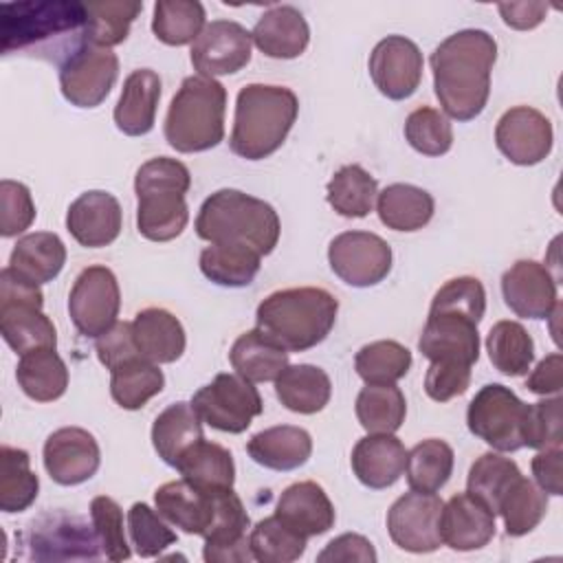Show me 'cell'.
<instances>
[{
  "label": "cell",
  "mask_w": 563,
  "mask_h": 563,
  "mask_svg": "<svg viewBox=\"0 0 563 563\" xmlns=\"http://www.w3.org/2000/svg\"><path fill=\"white\" fill-rule=\"evenodd\" d=\"M356 418L367 433H396L407 416V400L400 387L367 385L356 396Z\"/></svg>",
  "instance_id": "obj_43"
},
{
  "label": "cell",
  "mask_w": 563,
  "mask_h": 563,
  "mask_svg": "<svg viewBox=\"0 0 563 563\" xmlns=\"http://www.w3.org/2000/svg\"><path fill=\"white\" fill-rule=\"evenodd\" d=\"M200 271L218 286H249L262 266V255L242 244H209L200 253Z\"/></svg>",
  "instance_id": "obj_38"
},
{
  "label": "cell",
  "mask_w": 563,
  "mask_h": 563,
  "mask_svg": "<svg viewBox=\"0 0 563 563\" xmlns=\"http://www.w3.org/2000/svg\"><path fill=\"white\" fill-rule=\"evenodd\" d=\"M497 150L515 165H537L552 152L554 132L550 119L530 106L506 110L495 125Z\"/></svg>",
  "instance_id": "obj_16"
},
{
  "label": "cell",
  "mask_w": 563,
  "mask_h": 563,
  "mask_svg": "<svg viewBox=\"0 0 563 563\" xmlns=\"http://www.w3.org/2000/svg\"><path fill=\"white\" fill-rule=\"evenodd\" d=\"M40 490V479L31 471V457L24 449L2 444L0 449V510H26Z\"/></svg>",
  "instance_id": "obj_44"
},
{
  "label": "cell",
  "mask_w": 563,
  "mask_h": 563,
  "mask_svg": "<svg viewBox=\"0 0 563 563\" xmlns=\"http://www.w3.org/2000/svg\"><path fill=\"white\" fill-rule=\"evenodd\" d=\"M497 9L510 29L530 31L545 20L550 7L545 2L534 0V2H499Z\"/></svg>",
  "instance_id": "obj_63"
},
{
  "label": "cell",
  "mask_w": 563,
  "mask_h": 563,
  "mask_svg": "<svg viewBox=\"0 0 563 563\" xmlns=\"http://www.w3.org/2000/svg\"><path fill=\"white\" fill-rule=\"evenodd\" d=\"M229 361L242 378L251 383H266L275 380L288 367V352L260 328H253L233 341Z\"/></svg>",
  "instance_id": "obj_31"
},
{
  "label": "cell",
  "mask_w": 563,
  "mask_h": 563,
  "mask_svg": "<svg viewBox=\"0 0 563 563\" xmlns=\"http://www.w3.org/2000/svg\"><path fill=\"white\" fill-rule=\"evenodd\" d=\"M202 438V420L191 402H172L152 424L154 451L169 466H176L178 460Z\"/></svg>",
  "instance_id": "obj_30"
},
{
  "label": "cell",
  "mask_w": 563,
  "mask_h": 563,
  "mask_svg": "<svg viewBox=\"0 0 563 563\" xmlns=\"http://www.w3.org/2000/svg\"><path fill=\"white\" fill-rule=\"evenodd\" d=\"M44 468L53 482L77 486L90 479L99 464L101 451L95 435L81 427H62L44 442Z\"/></svg>",
  "instance_id": "obj_18"
},
{
  "label": "cell",
  "mask_w": 563,
  "mask_h": 563,
  "mask_svg": "<svg viewBox=\"0 0 563 563\" xmlns=\"http://www.w3.org/2000/svg\"><path fill=\"white\" fill-rule=\"evenodd\" d=\"M453 473V449L440 438H427L407 451L405 475L411 490L438 493Z\"/></svg>",
  "instance_id": "obj_45"
},
{
  "label": "cell",
  "mask_w": 563,
  "mask_h": 563,
  "mask_svg": "<svg viewBox=\"0 0 563 563\" xmlns=\"http://www.w3.org/2000/svg\"><path fill=\"white\" fill-rule=\"evenodd\" d=\"M0 334L20 356L42 347H57L53 321L35 306H0Z\"/></svg>",
  "instance_id": "obj_37"
},
{
  "label": "cell",
  "mask_w": 563,
  "mask_h": 563,
  "mask_svg": "<svg viewBox=\"0 0 563 563\" xmlns=\"http://www.w3.org/2000/svg\"><path fill=\"white\" fill-rule=\"evenodd\" d=\"M561 398H543L528 405L523 424V446L543 451L561 446Z\"/></svg>",
  "instance_id": "obj_55"
},
{
  "label": "cell",
  "mask_w": 563,
  "mask_h": 563,
  "mask_svg": "<svg viewBox=\"0 0 563 563\" xmlns=\"http://www.w3.org/2000/svg\"><path fill=\"white\" fill-rule=\"evenodd\" d=\"M339 312L332 292L317 286L271 292L255 310L257 328L286 352H303L330 334Z\"/></svg>",
  "instance_id": "obj_3"
},
{
  "label": "cell",
  "mask_w": 563,
  "mask_h": 563,
  "mask_svg": "<svg viewBox=\"0 0 563 563\" xmlns=\"http://www.w3.org/2000/svg\"><path fill=\"white\" fill-rule=\"evenodd\" d=\"M376 178L361 165H343L325 187L328 205L343 218H365L376 200Z\"/></svg>",
  "instance_id": "obj_40"
},
{
  "label": "cell",
  "mask_w": 563,
  "mask_h": 563,
  "mask_svg": "<svg viewBox=\"0 0 563 563\" xmlns=\"http://www.w3.org/2000/svg\"><path fill=\"white\" fill-rule=\"evenodd\" d=\"M433 196L409 183L387 185L376 194V211L380 222L394 231H418L433 218Z\"/></svg>",
  "instance_id": "obj_33"
},
{
  "label": "cell",
  "mask_w": 563,
  "mask_h": 563,
  "mask_svg": "<svg viewBox=\"0 0 563 563\" xmlns=\"http://www.w3.org/2000/svg\"><path fill=\"white\" fill-rule=\"evenodd\" d=\"M486 352L497 372L506 376H523L534 361V341L521 323L504 319L490 328Z\"/></svg>",
  "instance_id": "obj_41"
},
{
  "label": "cell",
  "mask_w": 563,
  "mask_h": 563,
  "mask_svg": "<svg viewBox=\"0 0 563 563\" xmlns=\"http://www.w3.org/2000/svg\"><path fill=\"white\" fill-rule=\"evenodd\" d=\"M526 389L539 396H559L563 389V356L559 352H552L541 358L528 376Z\"/></svg>",
  "instance_id": "obj_62"
},
{
  "label": "cell",
  "mask_w": 563,
  "mask_h": 563,
  "mask_svg": "<svg viewBox=\"0 0 563 563\" xmlns=\"http://www.w3.org/2000/svg\"><path fill=\"white\" fill-rule=\"evenodd\" d=\"M227 88L211 77H185L165 117V141L180 154L207 152L224 139Z\"/></svg>",
  "instance_id": "obj_7"
},
{
  "label": "cell",
  "mask_w": 563,
  "mask_h": 563,
  "mask_svg": "<svg viewBox=\"0 0 563 563\" xmlns=\"http://www.w3.org/2000/svg\"><path fill=\"white\" fill-rule=\"evenodd\" d=\"M471 367L457 361H431L424 376V391L435 402L462 396L471 385Z\"/></svg>",
  "instance_id": "obj_57"
},
{
  "label": "cell",
  "mask_w": 563,
  "mask_h": 563,
  "mask_svg": "<svg viewBox=\"0 0 563 563\" xmlns=\"http://www.w3.org/2000/svg\"><path fill=\"white\" fill-rule=\"evenodd\" d=\"M191 407L205 424L224 433H242L264 411L257 387L240 374H218L191 396Z\"/></svg>",
  "instance_id": "obj_10"
},
{
  "label": "cell",
  "mask_w": 563,
  "mask_h": 563,
  "mask_svg": "<svg viewBox=\"0 0 563 563\" xmlns=\"http://www.w3.org/2000/svg\"><path fill=\"white\" fill-rule=\"evenodd\" d=\"M495 59L497 42L482 29H462L433 48V90L446 117L471 121L482 114L490 97Z\"/></svg>",
  "instance_id": "obj_1"
},
{
  "label": "cell",
  "mask_w": 563,
  "mask_h": 563,
  "mask_svg": "<svg viewBox=\"0 0 563 563\" xmlns=\"http://www.w3.org/2000/svg\"><path fill=\"white\" fill-rule=\"evenodd\" d=\"M367 68L380 95L402 101L409 99L422 81V53L409 37L387 35L374 46Z\"/></svg>",
  "instance_id": "obj_15"
},
{
  "label": "cell",
  "mask_w": 563,
  "mask_h": 563,
  "mask_svg": "<svg viewBox=\"0 0 563 563\" xmlns=\"http://www.w3.org/2000/svg\"><path fill=\"white\" fill-rule=\"evenodd\" d=\"M90 521L108 561H128L132 556V548L123 530V510L112 497L99 495L90 501Z\"/></svg>",
  "instance_id": "obj_54"
},
{
  "label": "cell",
  "mask_w": 563,
  "mask_h": 563,
  "mask_svg": "<svg viewBox=\"0 0 563 563\" xmlns=\"http://www.w3.org/2000/svg\"><path fill=\"white\" fill-rule=\"evenodd\" d=\"M249 545L253 559L260 563H292L303 556L308 537L286 526L277 515H271L253 526Z\"/></svg>",
  "instance_id": "obj_49"
},
{
  "label": "cell",
  "mask_w": 563,
  "mask_h": 563,
  "mask_svg": "<svg viewBox=\"0 0 563 563\" xmlns=\"http://www.w3.org/2000/svg\"><path fill=\"white\" fill-rule=\"evenodd\" d=\"M18 543L26 548L22 556L31 561H95L103 554L95 526L62 510L33 519L18 537Z\"/></svg>",
  "instance_id": "obj_8"
},
{
  "label": "cell",
  "mask_w": 563,
  "mask_h": 563,
  "mask_svg": "<svg viewBox=\"0 0 563 563\" xmlns=\"http://www.w3.org/2000/svg\"><path fill=\"white\" fill-rule=\"evenodd\" d=\"M128 532L134 545V552L141 559L161 556L172 543H176V532L169 528L167 519L150 508L143 501H136L128 510Z\"/></svg>",
  "instance_id": "obj_52"
},
{
  "label": "cell",
  "mask_w": 563,
  "mask_h": 563,
  "mask_svg": "<svg viewBox=\"0 0 563 563\" xmlns=\"http://www.w3.org/2000/svg\"><path fill=\"white\" fill-rule=\"evenodd\" d=\"M275 515L303 537H319L334 526V506L317 482H295L277 499Z\"/></svg>",
  "instance_id": "obj_25"
},
{
  "label": "cell",
  "mask_w": 563,
  "mask_h": 563,
  "mask_svg": "<svg viewBox=\"0 0 563 563\" xmlns=\"http://www.w3.org/2000/svg\"><path fill=\"white\" fill-rule=\"evenodd\" d=\"M161 101V77L152 68L132 70L114 106V123L128 136H143L154 128Z\"/></svg>",
  "instance_id": "obj_26"
},
{
  "label": "cell",
  "mask_w": 563,
  "mask_h": 563,
  "mask_svg": "<svg viewBox=\"0 0 563 563\" xmlns=\"http://www.w3.org/2000/svg\"><path fill=\"white\" fill-rule=\"evenodd\" d=\"M253 44L273 59H295L310 42V26L303 13L290 4L268 9L251 31Z\"/></svg>",
  "instance_id": "obj_24"
},
{
  "label": "cell",
  "mask_w": 563,
  "mask_h": 563,
  "mask_svg": "<svg viewBox=\"0 0 563 563\" xmlns=\"http://www.w3.org/2000/svg\"><path fill=\"white\" fill-rule=\"evenodd\" d=\"M88 44L112 48L121 44L136 15L143 11V2H88Z\"/></svg>",
  "instance_id": "obj_50"
},
{
  "label": "cell",
  "mask_w": 563,
  "mask_h": 563,
  "mask_svg": "<svg viewBox=\"0 0 563 563\" xmlns=\"http://www.w3.org/2000/svg\"><path fill=\"white\" fill-rule=\"evenodd\" d=\"M110 394L112 400L128 411L145 407L165 387V376L161 367L143 356H136L110 372Z\"/></svg>",
  "instance_id": "obj_39"
},
{
  "label": "cell",
  "mask_w": 563,
  "mask_h": 563,
  "mask_svg": "<svg viewBox=\"0 0 563 563\" xmlns=\"http://www.w3.org/2000/svg\"><path fill=\"white\" fill-rule=\"evenodd\" d=\"M501 295L506 306L523 319H550L559 306L554 275L534 260H519L501 275Z\"/></svg>",
  "instance_id": "obj_19"
},
{
  "label": "cell",
  "mask_w": 563,
  "mask_h": 563,
  "mask_svg": "<svg viewBox=\"0 0 563 563\" xmlns=\"http://www.w3.org/2000/svg\"><path fill=\"white\" fill-rule=\"evenodd\" d=\"M352 471L367 488L394 486L405 473L407 449L394 433H367L352 449Z\"/></svg>",
  "instance_id": "obj_23"
},
{
  "label": "cell",
  "mask_w": 563,
  "mask_h": 563,
  "mask_svg": "<svg viewBox=\"0 0 563 563\" xmlns=\"http://www.w3.org/2000/svg\"><path fill=\"white\" fill-rule=\"evenodd\" d=\"M407 143L424 156H442L453 145V128L444 112L422 106L416 108L405 121Z\"/></svg>",
  "instance_id": "obj_51"
},
{
  "label": "cell",
  "mask_w": 563,
  "mask_h": 563,
  "mask_svg": "<svg viewBox=\"0 0 563 563\" xmlns=\"http://www.w3.org/2000/svg\"><path fill=\"white\" fill-rule=\"evenodd\" d=\"M251 33L235 20H211L191 44V64L202 77L233 75L251 62Z\"/></svg>",
  "instance_id": "obj_17"
},
{
  "label": "cell",
  "mask_w": 563,
  "mask_h": 563,
  "mask_svg": "<svg viewBox=\"0 0 563 563\" xmlns=\"http://www.w3.org/2000/svg\"><path fill=\"white\" fill-rule=\"evenodd\" d=\"M132 334L139 354L156 365L178 361L187 345L183 323L165 308H145L136 312Z\"/></svg>",
  "instance_id": "obj_28"
},
{
  "label": "cell",
  "mask_w": 563,
  "mask_h": 563,
  "mask_svg": "<svg viewBox=\"0 0 563 563\" xmlns=\"http://www.w3.org/2000/svg\"><path fill=\"white\" fill-rule=\"evenodd\" d=\"M275 394L277 400L295 413H317L321 411L332 396V383L330 376L310 363L288 365L277 378H275Z\"/></svg>",
  "instance_id": "obj_32"
},
{
  "label": "cell",
  "mask_w": 563,
  "mask_h": 563,
  "mask_svg": "<svg viewBox=\"0 0 563 563\" xmlns=\"http://www.w3.org/2000/svg\"><path fill=\"white\" fill-rule=\"evenodd\" d=\"M521 477L519 466L501 453H482L468 468L466 493L497 515L499 501L506 490Z\"/></svg>",
  "instance_id": "obj_42"
},
{
  "label": "cell",
  "mask_w": 563,
  "mask_h": 563,
  "mask_svg": "<svg viewBox=\"0 0 563 563\" xmlns=\"http://www.w3.org/2000/svg\"><path fill=\"white\" fill-rule=\"evenodd\" d=\"M528 405L517 394L499 383L484 385L466 409V424L473 435L501 453H512L523 446V424Z\"/></svg>",
  "instance_id": "obj_9"
},
{
  "label": "cell",
  "mask_w": 563,
  "mask_h": 563,
  "mask_svg": "<svg viewBox=\"0 0 563 563\" xmlns=\"http://www.w3.org/2000/svg\"><path fill=\"white\" fill-rule=\"evenodd\" d=\"M411 352L391 339H380L363 345L354 356V369L367 385H389L407 376Z\"/></svg>",
  "instance_id": "obj_48"
},
{
  "label": "cell",
  "mask_w": 563,
  "mask_h": 563,
  "mask_svg": "<svg viewBox=\"0 0 563 563\" xmlns=\"http://www.w3.org/2000/svg\"><path fill=\"white\" fill-rule=\"evenodd\" d=\"M123 227V211L110 191L90 189L75 198L66 211V229L77 244L101 249L112 244Z\"/></svg>",
  "instance_id": "obj_20"
},
{
  "label": "cell",
  "mask_w": 563,
  "mask_h": 563,
  "mask_svg": "<svg viewBox=\"0 0 563 563\" xmlns=\"http://www.w3.org/2000/svg\"><path fill=\"white\" fill-rule=\"evenodd\" d=\"M64 264L66 246L57 233L48 231L22 235L9 255V266L35 284L53 282L62 273Z\"/></svg>",
  "instance_id": "obj_34"
},
{
  "label": "cell",
  "mask_w": 563,
  "mask_h": 563,
  "mask_svg": "<svg viewBox=\"0 0 563 563\" xmlns=\"http://www.w3.org/2000/svg\"><path fill=\"white\" fill-rule=\"evenodd\" d=\"M418 350L429 361H457L473 365L479 358L477 323L453 312H429Z\"/></svg>",
  "instance_id": "obj_21"
},
{
  "label": "cell",
  "mask_w": 563,
  "mask_h": 563,
  "mask_svg": "<svg viewBox=\"0 0 563 563\" xmlns=\"http://www.w3.org/2000/svg\"><path fill=\"white\" fill-rule=\"evenodd\" d=\"M246 453L264 468L295 471L308 462L312 438L301 427L277 424L255 433L246 444Z\"/></svg>",
  "instance_id": "obj_29"
},
{
  "label": "cell",
  "mask_w": 563,
  "mask_h": 563,
  "mask_svg": "<svg viewBox=\"0 0 563 563\" xmlns=\"http://www.w3.org/2000/svg\"><path fill=\"white\" fill-rule=\"evenodd\" d=\"M88 7L77 0L2 2V53L44 57L59 66L88 44Z\"/></svg>",
  "instance_id": "obj_2"
},
{
  "label": "cell",
  "mask_w": 563,
  "mask_h": 563,
  "mask_svg": "<svg viewBox=\"0 0 563 563\" xmlns=\"http://www.w3.org/2000/svg\"><path fill=\"white\" fill-rule=\"evenodd\" d=\"M213 493L191 486L187 479H174L156 488V510L187 534H205L213 517Z\"/></svg>",
  "instance_id": "obj_27"
},
{
  "label": "cell",
  "mask_w": 563,
  "mask_h": 563,
  "mask_svg": "<svg viewBox=\"0 0 563 563\" xmlns=\"http://www.w3.org/2000/svg\"><path fill=\"white\" fill-rule=\"evenodd\" d=\"M440 537L451 550H479L495 537V515L468 493H457L442 506Z\"/></svg>",
  "instance_id": "obj_22"
},
{
  "label": "cell",
  "mask_w": 563,
  "mask_h": 563,
  "mask_svg": "<svg viewBox=\"0 0 563 563\" xmlns=\"http://www.w3.org/2000/svg\"><path fill=\"white\" fill-rule=\"evenodd\" d=\"M548 512V495L528 477H519L501 497L497 515L504 519L508 537L532 532Z\"/></svg>",
  "instance_id": "obj_46"
},
{
  "label": "cell",
  "mask_w": 563,
  "mask_h": 563,
  "mask_svg": "<svg viewBox=\"0 0 563 563\" xmlns=\"http://www.w3.org/2000/svg\"><path fill=\"white\" fill-rule=\"evenodd\" d=\"M15 378L22 391L35 402H53L68 389V367L55 347L22 354L15 367Z\"/></svg>",
  "instance_id": "obj_35"
},
{
  "label": "cell",
  "mask_w": 563,
  "mask_h": 563,
  "mask_svg": "<svg viewBox=\"0 0 563 563\" xmlns=\"http://www.w3.org/2000/svg\"><path fill=\"white\" fill-rule=\"evenodd\" d=\"M35 220V202L26 185L4 178L0 183V235L13 238Z\"/></svg>",
  "instance_id": "obj_56"
},
{
  "label": "cell",
  "mask_w": 563,
  "mask_h": 563,
  "mask_svg": "<svg viewBox=\"0 0 563 563\" xmlns=\"http://www.w3.org/2000/svg\"><path fill=\"white\" fill-rule=\"evenodd\" d=\"M442 499L435 493L409 490L387 510V532L391 541L413 554H427L442 545L440 512Z\"/></svg>",
  "instance_id": "obj_14"
},
{
  "label": "cell",
  "mask_w": 563,
  "mask_h": 563,
  "mask_svg": "<svg viewBox=\"0 0 563 563\" xmlns=\"http://www.w3.org/2000/svg\"><path fill=\"white\" fill-rule=\"evenodd\" d=\"M332 273L354 288L380 284L391 271V246L369 231H343L328 246Z\"/></svg>",
  "instance_id": "obj_12"
},
{
  "label": "cell",
  "mask_w": 563,
  "mask_h": 563,
  "mask_svg": "<svg viewBox=\"0 0 563 563\" xmlns=\"http://www.w3.org/2000/svg\"><path fill=\"white\" fill-rule=\"evenodd\" d=\"M0 306H44V295L40 284L22 277L11 266L0 271Z\"/></svg>",
  "instance_id": "obj_60"
},
{
  "label": "cell",
  "mask_w": 563,
  "mask_h": 563,
  "mask_svg": "<svg viewBox=\"0 0 563 563\" xmlns=\"http://www.w3.org/2000/svg\"><path fill=\"white\" fill-rule=\"evenodd\" d=\"M189 187L191 174L176 158H150L136 169V229L145 240L169 242L185 231L189 222L185 194Z\"/></svg>",
  "instance_id": "obj_6"
},
{
  "label": "cell",
  "mask_w": 563,
  "mask_h": 563,
  "mask_svg": "<svg viewBox=\"0 0 563 563\" xmlns=\"http://www.w3.org/2000/svg\"><path fill=\"white\" fill-rule=\"evenodd\" d=\"M205 26V7L198 0H158L154 4L152 31L167 46L194 44Z\"/></svg>",
  "instance_id": "obj_47"
},
{
  "label": "cell",
  "mask_w": 563,
  "mask_h": 563,
  "mask_svg": "<svg viewBox=\"0 0 563 563\" xmlns=\"http://www.w3.org/2000/svg\"><path fill=\"white\" fill-rule=\"evenodd\" d=\"M183 479L202 490H227L235 482V464L229 449L218 442H196L174 466Z\"/></svg>",
  "instance_id": "obj_36"
},
{
  "label": "cell",
  "mask_w": 563,
  "mask_h": 563,
  "mask_svg": "<svg viewBox=\"0 0 563 563\" xmlns=\"http://www.w3.org/2000/svg\"><path fill=\"white\" fill-rule=\"evenodd\" d=\"M376 550L372 541L356 532H345L332 539L319 554L317 561H332V563H376Z\"/></svg>",
  "instance_id": "obj_59"
},
{
  "label": "cell",
  "mask_w": 563,
  "mask_h": 563,
  "mask_svg": "<svg viewBox=\"0 0 563 563\" xmlns=\"http://www.w3.org/2000/svg\"><path fill=\"white\" fill-rule=\"evenodd\" d=\"M561 462H563V451L561 446L543 449L539 451L530 466L534 475V484L545 493V495H563V475H561Z\"/></svg>",
  "instance_id": "obj_61"
},
{
  "label": "cell",
  "mask_w": 563,
  "mask_h": 563,
  "mask_svg": "<svg viewBox=\"0 0 563 563\" xmlns=\"http://www.w3.org/2000/svg\"><path fill=\"white\" fill-rule=\"evenodd\" d=\"M95 352L97 358L101 361V365H106V369H117L119 365L141 356L134 343V334H132V323L128 321H117L110 330H106L101 336H97L95 341Z\"/></svg>",
  "instance_id": "obj_58"
},
{
  "label": "cell",
  "mask_w": 563,
  "mask_h": 563,
  "mask_svg": "<svg viewBox=\"0 0 563 563\" xmlns=\"http://www.w3.org/2000/svg\"><path fill=\"white\" fill-rule=\"evenodd\" d=\"M119 308V282L108 266L95 264L77 275L68 295V314L79 334L101 336L117 323Z\"/></svg>",
  "instance_id": "obj_11"
},
{
  "label": "cell",
  "mask_w": 563,
  "mask_h": 563,
  "mask_svg": "<svg viewBox=\"0 0 563 563\" xmlns=\"http://www.w3.org/2000/svg\"><path fill=\"white\" fill-rule=\"evenodd\" d=\"M119 77V57L112 48L84 44L59 66V88L68 103L97 108Z\"/></svg>",
  "instance_id": "obj_13"
},
{
  "label": "cell",
  "mask_w": 563,
  "mask_h": 563,
  "mask_svg": "<svg viewBox=\"0 0 563 563\" xmlns=\"http://www.w3.org/2000/svg\"><path fill=\"white\" fill-rule=\"evenodd\" d=\"M196 233L209 244H242L268 255L279 242L282 224L277 211L262 198L240 189H218L200 205Z\"/></svg>",
  "instance_id": "obj_5"
},
{
  "label": "cell",
  "mask_w": 563,
  "mask_h": 563,
  "mask_svg": "<svg viewBox=\"0 0 563 563\" xmlns=\"http://www.w3.org/2000/svg\"><path fill=\"white\" fill-rule=\"evenodd\" d=\"M299 114V99L286 86L249 84L238 92L229 147L246 161L275 154Z\"/></svg>",
  "instance_id": "obj_4"
},
{
  "label": "cell",
  "mask_w": 563,
  "mask_h": 563,
  "mask_svg": "<svg viewBox=\"0 0 563 563\" xmlns=\"http://www.w3.org/2000/svg\"><path fill=\"white\" fill-rule=\"evenodd\" d=\"M429 312H453L479 323L486 312V290L477 277L462 275L449 279L431 299Z\"/></svg>",
  "instance_id": "obj_53"
}]
</instances>
